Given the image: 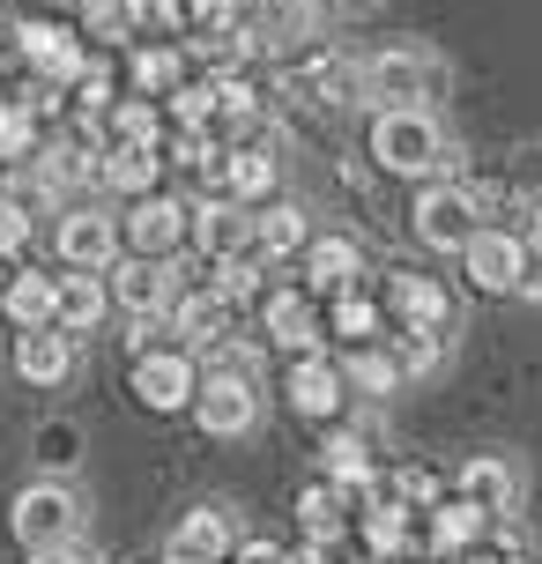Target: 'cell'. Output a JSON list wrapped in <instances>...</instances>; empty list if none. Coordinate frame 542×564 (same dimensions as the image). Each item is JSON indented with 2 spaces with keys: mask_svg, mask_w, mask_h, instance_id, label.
Returning a JSON list of instances; mask_svg holds the SVG:
<instances>
[{
  "mask_svg": "<svg viewBox=\"0 0 542 564\" xmlns=\"http://www.w3.org/2000/svg\"><path fill=\"white\" fill-rule=\"evenodd\" d=\"M246 30H253L268 53H283L297 37H313V0H253L246 8Z\"/></svg>",
  "mask_w": 542,
  "mask_h": 564,
  "instance_id": "cell-27",
  "label": "cell"
},
{
  "mask_svg": "<svg viewBox=\"0 0 542 564\" xmlns=\"http://www.w3.org/2000/svg\"><path fill=\"white\" fill-rule=\"evenodd\" d=\"M156 171H164V156H156V149H134V141H105V149H97V178H105V186H112V194H149V186H156Z\"/></svg>",
  "mask_w": 542,
  "mask_h": 564,
  "instance_id": "cell-26",
  "label": "cell"
},
{
  "mask_svg": "<svg viewBox=\"0 0 542 564\" xmlns=\"http://www.w3.org/2000/svg\"><path fill=\"white\" fill-rule=\"evenodd\" d=\"M186 246H194L208 268L230 260L238 246H253V208H246L238 194H200L194 208H186Z\"/></svg>",
  "mask_w": 542,
  "mask_h": 564,
  "instance_id": "cell-8",
  "label": "cell"
},
{
  "mask_svg": "<svg viewBox=\"0 0 542 564\" xmlns=\"http://www.w3.org/2000/svg\"><path fill=\"white\" fill-rule=\"evenodd\" d=\"M343 379H349V394H365V401H387V394L409 387V371H401V357L387 349V335L357 341V349H349V365H343Z\"/></svg>",
  "mask_w": 542,
  "mask_h": 564,
  "instance_id": "cell-24",
  "label": "cell"
},
{
  "mask_svg": "<svg viewBox=\"0 0 542 564\" xmlns=\"http://www.w3.org/2000/svg\"><path fill=\"white\" fill-rule=\"evenodd\" d=\"M305 238H313V230H305V208H290V200H260V208H253V253L268 260V268L297 260Z\"/></svg>",
  "mask_w": 542,
  "mask_h": 564,
  "instance_id": "cell-23",
  "label": "cell"
},
{
  "mask_svg": "<svg viewBox=\"0 0 542 564\" xmlns=\"http://www.w3.org/2000/svg\"><path fill=\"white\" fill-rule=\"evenodd\" d=\"M127 387H134V401H142L149 416H178V409H194V387H200V365H194V349H142L134 357V371H127Z\"/></svg>",
  "mask_w": 542,
  "mask_h": 564,
  "instance_id": "cell-5",
  "label": "cell"
},
{
  "mask_svg": "<svg viewBox=\"0 0 542 564\" xmlns=\"http://www.w3.org/2000/svg\"><path fill=\"white\" fill-rule=\"evenodd\" d=\"M127 83H134V97H172V89L186 83V59H178L172 45H149V53H134Z\"/></svg>",
  "mask_w": 542,
  "mask_h": 564,
  "instance_id": "cell-31",
  "label": "cell"
},
{
  "mask_svg": "<svg viewBox=\"0 0 542 564\" xmlns=\"http://www.w3.org/2000/svg\"><path fill=\"white\" fill-rule=\"evenodd\" d=\"M37 127H45V119L30 112L23 97H15V105H8V97H0V156H8V164H23V156H37Z\"/></svg>",
  "mask_w": 542,
  "mask_h": 564,
  "instance_id": "cell-33",
  "label": "cell"
},
{
  "mask_svg": "<svg viewBox=\"0 0 542 564\" xmlns=\"http://www.w3.org/2000/svg\"><path fill=\"white\" fill-rule=\"evenodd\" d=\"M513 297H528V305H535V312H542V253H535V260H528V275H520V290H513Z\"/></svg>",
  "mask_w": 542,
  "mask_h": 564,
  "instance_id": "cell-47",
  "label": "cell"
},
{
  "mask_svg": "<svg viewBox=\"0 0 542 564\" xmlns=\"http://www.w3.org/2000/svg\"><path fill=\"white\" fill-rule=\"evenodd\" d=\"M484 528H490L484 506H468V498H438V506H431L424 542L438 550V557H460V550H476V542H484Z\"/></svg>",
  "mask_w": 542,
  "mask_h": 564,
  "instance_id": "cell-25",
  "label": "cell"
},
{
  "mask_svg": "<svg viewBox=\"0 0 542 564\" xmlns=\"http://www.w3.org/2000/svg\"><path fill=\"white\" fill-rule=\"evenodd\" d=\"M186 23V0H127V30H142V37H172Z\"/></svg>",
  "mask_w": 542,
  "mask_h": 564,
  "instance_id": "cell-38",
  "label": "cell"
},
{
  "mask_svg": "<svg viewBox=\"0 0 542 564\" xmlns=\"http://www.w3.org/2000/svg\"><path fill=\"white\" fill-rule=\"evenodd\" d=\"M172 119H178V127H216V75L178 83L172 89Z\"/></svg>",
  "mask_w": 542,
  "mask_h": 564,
  "instance_id": "cell-36",
  "label": "cell"
},
{
  "mask_svg": "<svg viewBox=\"0 0 542 564\" xmlns=\"http://www.w3.org/2000/svg\"><path fill=\"white\" fill-rule=\"evenodd\" d=\"M401 357V371L416 379V371H438V357H446V327H394V341H387Z\"/></svg>",
  "mask_w": 542,
  "mask_h": 564,
  "instance_id": "cell-34",
  "label": "cell"
},
{
  "mask_svg": "<svg viewBox=\"0 0 542 564\" xmlns=\"http://www.w3.org/2000/svg\"><path fill=\"white\" fill-rule=\"evenodd\" d=\"M15 371H23V387H67L75 379V335L67 327H23L15 335Z\"/></svg>",
  "mask_w": 542,
  "mask_h": 564,
  "instance_id": "cell-17",
  "label": "cell"
},
{
  "mask_svg": "<svg viewBox=\"0 0 542 564\" xmlns=\"http://www.w3.org/2000/svg\"><path fill=\"white\" fill-rule=\"evenodd\" d=\"M528 238L520 230H498V224H484L468 246H460V275H468V290L476 297H513L520 290V275H528Z\"/></svg>",
  "mask_w": 542,
  "mask_h": 564,
  "instance_id": "cell-6",
  "label": "cell"
},
{
  "mask_svg": "<svg viewBox=\"0 0 542 564\" xmlns=\"http://www.w3.org/2000/svg\"><path fill=\"white\" fill-rule=\"evenodd\" d=\"M112 141L164 149V119H156V105H149V97H127V105H112Z\"/></svg>",
  "mask_w": 542,
  "mask_h": 564,
  "instance_id": "cell-35",
  "label": "cell"
},
{
  "mask_svg": "<svg viewBox=\"0 0 542 564\" xmlns=\"http://www.w3.org/2000/svg\"><path fill=\"white\" fill-rule=\"evenodd\" d=\"M484 230V208H476V186L468 178H424L416 200H409V238L424 246V253H460L468 238Z\"/></svg>",
  "mask_w": 542,
  "mask_h": 564,
  "instance_id": "cell-2",
  "label": "cell"
},
{
  "mask_svg": "<svg viewBox=\"0 0 542 564\" xmlns=\"http://www.w3.org/2000/svg\"><path fill=\"white\" fill-rule=\"evenodd\" d=\"M230 564H283V542H238V550H230Z\"/></svg>",
  "mask_w": 542,
  "mask_h": 564,
  "instance_id": "cell-45",
  "label": "cell"
},
{
  "mask_svg": "<svg viewBox=\"0 0 542 564\" xmlns=\"http://www.w3.org/2000/svg\"><path fill=\"white\" fill-rule=\"evenodd\" d=\"M230 550H238L230 512L224 506H194V512H178L172 550H164V557H178V564H230Z\"/></svg>",
  "mask_w": 542,
  "mask_h": 564,
  "instance_id": "cell-16",
  "label": "cell"
},
{
  "mask_svg": "<svg viewBox=\"0 0 542 564\" xmlns=\"http://www.w3.org/2000/svg\"><path fill=\"white\" fill-rule=\"evenodd\" d=\"M112 105H119V97H112V75H105V67H83V75H75V112H83V119H105Z\"/></svg>",
  "mask_w": 542,
  "mask_h": 564,
  "instance_id": "cell-42",
  "label": "cell"
},
{
  "mask_svg": "<svg viewBox=\"0 0 542 564\" xmlns=\"http://www.w3.org/2000/svg\"><path fill=\"white\" fill-rule=\"evenodd\" d=\"M194 423L208 431V438H246L260 423V387H253V371H200V387H194Z\"/></svg>",
  "mask_w": 542,
  "mask_h": 564,
  "instance_id": "cell-7",
  "label": "cell"
},
{
  "mask_svg": "<svg viewBox=\"0 0 542 564\" xmlns=\"http://www.w3.org/2000/svg\"><path fill=\"white\" fill-rule=\"evenodd\" d=\"M460 564H513V557H490V550H460Z\"/></svg>",
  "mask_w": 542,
  "mask_h": 564,
  "instance_id": "cell-50",
  "label": "cell"
},
{
  "mask_svg": "<svg viewBox=\"0 0 542 564\" xmlns=\"http://www.w3.org/2000/svg\"><path fill=\"white\" fill-rule=\"evenodd\" d=\"M327 8H335V15H371L379 0H327Z\"/></svg>",
  "mask_w": 542,
  "mask_h": 564,
  "instance_id": "cell-49",
  "label": "cell"
},
{
  "mask_svg": "<svg viewBox=\"0 0 542 564\" xmlns=\"http://www.w3.org/2000/svg\"><path fill=\"white\" fill-rule=\"evenodd\" d=\"M119 238H127V253H156V260H172L178 246H186V200L172 194H134L127 200V224H119Z\"/></svg>",
  "mask_w": 542,
  "mask_h": 564,
  "instance_id": "cell-11",
  "label": "cell"
},
{
  "mask_svg": "<svg viewBox=\"0 0 542 564\" xmlns=\"http://www.w3.org/2000/svg\"><path fill=\"white\" fill-rule=\"evenodd\" d=\"M216 290H224L230 305H253L260 290H268V260H260L253 246H238L230 260H216Z\"/></svg>",
  "mask_w": 542,
  "mask_h": 564,
  "instance_id": "cell-32",
  "label": "cell"
},
{
  "mask_svg": "<svg viewBox=\"0 0 542 564\" xmlns=\"http://www.w3.org/2000/svg\"><path fill=\"white\" fill-rule=\"evenodd\" d=\"M297 520H305V535H313V542H327V550H343L349 490H343V482H313V490H297Z\"/></svg>",
  "mask_w": 542,
  "mask_h": 564,
  "instance_id": "cell-29",
  "label": "cell"
},
{
  "mask_svg": "<svg viewBox=\"0 0 542 564\" xmlns=\"http://www.w3.org/2000/svg\"><path fill=\"white\" fill-rule=\"evenodd\" d=\"M371 164L424 186L438 171H454V141L431 119V105H379V119H371Z\"/></svg>",
  "mask_w": 542,
  "mask_h": 564,
  "instance_id": "cell-1",
  "label": "cell"
},
{
  "mask_svg": "<svg viewBox=\"0 0 542 564\" xmlns=\"http://www.w3.org/2000/svg\"><path fill=\"white\" fill-rule=\"evenodd\" d=\"M520 216H528V224H520V238H528V253H542V200H528Z\"/></svg>",
  "mask_w": 542,
  "mask_h": 564,
  "instance_id": "cell-48",
  "label": "cell"
},
{
  "mask_svg": "<svg viewBox=\"0 0 542 564\" xmlns=\"http://www.w3.org/2000/svg\"><path fill=\"white\" fill-rule=\"evenodd\" d=\"M506 194L528 208V200H542V149H513V164H506Z\"/></svg>",
  "mask_w": 542,
  "mask_h": 564,
  "instance_id": "cell-41",
  "label": "cell"
},
{
  "mask_svg": "<svg viewBox=\"0 0 542 564\" xmlns=\"http://www.w3.org/2000/svg\"><path fill=\"white\" fill-rule=\"evenodd\" d=\"M260 335L275 341V349H290V357H313L319 335H327L313 290H268V297H260Z\"/></svg>",
  "mask_w": 542,
  "mask_h": 564,
  "instance_id": "cell-12",
  "label": "cell"
},
{
  "mask_svg": "<svg viewBox=\"0 0 542 564\" xmlns=\"http://www.w3.org/2000/svg\"><path fill=\"white\" fill-rule=\"evenodd\" d=\"M30 564H89L83 542H59V550H30Z\"/></svg>",
  "mask_w": 542,
  "mask_h": 564,
  "instance_id": "cell-46",
  "label": "cell"
},
{
  "mask_svg": "<svg viewBox=\"0 0 542 564\" xmlns=\"http://www.w3.org/2000/svg\"><path fill=\"white\" fill-rule=\"evenodd\" d=\"M446 89V67L416 45H387V53L365 59V97L371 105H438Z\"/></svg>",
  "mask_w": 542,
  "mask_h": 564,
  "instance_id": "cell-4",
  "label": "cell"
},
{
  "mask_svg": "<svg viewBox=\"0 0 542 564\" xmlns=\"http://www.w3.org/2000/svg\"><path fill=\"white\" fill-rule=\"evenodd\" d=\"M297 268H305V290H349V282L365 275V246L349 238V230H313L305 246H297Z\"/></svg>",
  "mask_w": 542,
  "mask_h": 564,
  "instance_id": "cell-15",
  "label": "cell"
},
{
  "mask_svg": "<svg viewBox=\"0 0 542 564\" xmlns=\"http://www.w3.org/2000/svg\"><path fill=\"white\" fill-rule=\"evenodd\" d=\"M75 460H83V431H75V423H45V431H37V468L59 476V468H75Z\"/></svg>",
  "mask_w": 542,
  "mask_h": 564,
  "instance_id": "cell-37",
  "label": "cell"
},
{
  "mask_svg": "<svg viewBox=\"0 0 542 564\" xmlns=\"http://www.w3.org/2000/svg\"><path fill=\"white\" fill-rule=\"evenodd\" d=\"M83 30L89 37H119L127 30V0H83Z\"/></svg>",
  "mask_w": 542,
  "mask_h": 564,
  "instance_id": "cell-43",
  "label": "cell"
},
{
  "mask_svg": "<svg viewBox=\"0 0 542 564\" xmlns=\"http://www.w3.org/2000/svg\"><path fill=\"white\" fill-rule=\"evenodd\" d=\"M15 53L37 67V83H75V75L89 67L83 45H75L59 23H23V30H15Z\"/></svg>",
  "mask_w": 542,
  "mask_h": 564,
  "instance_id": "cell-19",
  "label": "cell"
},
{
  "mask_svg": "<svg viewBox=\"0 0 542 564\" xmlns=\"http://www.w3.org/2000/svg\"><path fill=\"white\" fill-rule=\"evenodd\" d=\"M349 564H387V557H379V550H365V557H349Z\"/></svg>",
  "mask_w": 542,
  "mask_h": 564,
  "instance_id": "cell-51",
  "label": "cell"
},
{
  "mask_svg": "<svg viewBox=\"0 0 542 564\" xmlns=\"http://www.w3.org/2000/svg\"><path fill=\"white\" fill-rule=\"evenodd\" d=\"M105 312H112V290H105V268H67L59 275V327L67 335H97L105 327Z\"/></svg>",
  "mask_w": 542,
  "mask_h": 564,
  "instance_id": "cell-21",
  "label": "cell"
},
{
  "mask_svg": "<svg viewBox=\"0 0 542 564\" xmlns=\"http://www.w3.org/2000/svg\"><path fill=\"white\" fill-rule=\"evenodd\" d=\"M283 401H290V416H305V423H343V409H349V379H343V365H327V357H297L290 365V379H283Z\"/></svg>",
  "mask_w": 542,
  "mask_h": 564,
  "instance_id": "cell-10",
  "label": "cell"
},
{
  "mask_svg": "<svg viewBox=\"0 0 542 564\" xmlns=\"http://www.w3.org/2000/svg\"><path fill=\"white\" fill-rule=\"evenodd\" d=\"M23 238H30V216H23V208H15L8 194H0V260L23 253Z\"/></svg>",
  "mask_w": 542,
  "mask_h": 564,
  "instance_id": "cell-44",
  "label": "cell"
},
{
  "mask_svg": "<svg viewBox=\"0 0 542 564\" xmlns=\"http://www.w3.org/2000/svg\"><path fill=\"white\" fill-rule=\"evenodd\" d=\"M327 482H343L349 498L379 482V468H371V446H365V438H357V431H343V423L327 431Z\"/></svg>",
  "mask_w": 542,
  "mask_h": 564,
  "instance_id": "cell-30",
  "label": "cell"
},
{
  "mask_svg": "<svg viewBox=\"0 0 542 564\" xmlns=\"http://www.w3.org/2000/svg\"><path fill=\"white\" fill-rule=\"evenodd\" d=\"M59 312V275H37V268H23V275H8V290H0V319L23 335V327H53Z\"/></svg>",
  "mask_w": 542,
  "mask_h": 564,
  "instance_id": "cell-22",
  "label": "cell"
},
{
  "mask_svg": "<svg viewBox=\"0 0 542 564\" xmlns=\"http://www.w3.org/2000/svg\"><path fill=\"white\" fill-rule=\"evenodd\" d=\"M246 8H253V0H186V15H194L200 37H230V30H246Z\"/></svg>",
  "mask_w": 542,
  "mask_h": 564,
  "instance_id": "cell-39",
  "label": "cell"
},
{
  "mask_svg": "<svg viewBox=\"0 0 542 564\" xmlns=\"http://www.w3.org/2000/svg\"><path fill=\"white\" fill-rule=\"evenodd\" d=\"M164 564H178V557H164Z\"/></svg>",
  "mask_w": 542,
  "mask_h": 564,
  "instance_id": "cell-53",
  "label": "cell"
},
{
  "mask_svg": "<svg viewBox=\"0 0 542 564\" xmlns=\"http://www.w3.org/2000/svg\"><path fill=\"white\" fill-rule=\"evenodd\" d=\"M230 297L224 290H216V282H194V290H172V312H164V319H172V335H178V349H208V341H224L230 335Z\"/></svg>",
  "mask_w": 542,
  "mask_h": 564,
  "instance_id": "cell-14",
  "label": "cell"
},
{
  "mask_svg": "<svg viewBox=\"0 0 542 564\" xmlns=\"http://www.w3.org/2000/svg\"><path fill=\"white\" fill-rule=\"evenodd\" d=\"M0 357H8V319H0Z\"/></svg>",
  "mask_w": 542,
  "mask_h": 564,
  "instance_id": "cell-52",
  "label": "cell"
},
{
  "mask_svg": "<svg viewBox=\"0 0 542 564\" xmlns=\"http://www.w3.org/2000/svg\"><path fill=\"white\" fill-rule=\"evenodd\" d=\"M53 246H59L67 268H112L119 260V216H105V208H59Z\"/></svg>",
  "mask_w": 542,
  "mask_h": 564,
  "instance_id": "cell-13",
  "label": "cell"
},
{
  "mask_svg": "<svg viewBox=\"0 0 542 564\" xmlns=\"http://www.w3.org/2000/svg\"><path fill=\"white\" fill-rule=\"evenodd\" d=\"M8 535L23 542V550L83 542V498H75V482H59V476L23 482V490H15V506H8Z\"/></svg>",
  "mask_w": 542,
  "mask_h": 564,
  "instance_id": "cell-3",
  "label": "cell"
},
{
  "mask_svg": "<svg viewBox=\"0 0 542 564\" xmlns=\"http://www.w3.org/2000/svg\"><path fill=\"white\" fill-rule=\"evenodd\" d=\"M394 490H401V506H438V498H446V476H438V468H424V460H409V468H401L394 476Z\"/></svg>",
  "mask_w": 542,
  "mask_h": 564,
  "instance_id": "cell-40",
  "label": "cell"
},
{
  "mask_svg": "<svg viewBox=\"0 0 542 564\" xmlns=\"http://www.w3.org/2000/svg\"><path fill=\"white\" fill-rule=\"evenodd\" d=\"M327 335H343L349 349L357 341H379L387 335V305L365 297V282H349V290H335V305H327Z\"/></svg>",
  "mask_w": 542,
  "mask_h": 564,
  "instance_id": "cell-28",
  "label": "cell"
},
{
  "mask_svg": "<svg viewBox=\"0 0 542 564\" xmlns=\"http://www.w3.org/2000/svg\"><path fill=\"white\" fill-rule=\"evenodd\" d=\"M454 490L468 498V506H484L490 520H498V512H520V468L506 460V453H468Z\"/></svg>",
  "mask_w": 542,
  "mask_h": 564,
  "instance_id": "cell-18",
  "label": "cell"
},
{
  "mask_svg": "<svg viewBox=\"0 0 542 564\" xmlns=\"http://www.w3.org/2000/svg\"><path fill=\"white\" fill-rule=\"evenodd\" d=\"M387 319L394 327H454V297L431 275H387Z\"/></svg>",
  "mask_w": 542,
  "mask_h": 564,
  "instance_id": "cell-20",
  "label": "cell"
},
{
  "mask_svg": "<svg viewBox=\"0 0 542 564\" xmlns=\"http://www.w3.org/2000/svg\"><path fill=\"white\" fill-rule=\"evenodd\" d=\"M105 290H112V312H127V319H164V312H172V268H164V260L156 253H127V260H112V268H105Z\"/></svg>",
  "mask_w": 542,
  "mask_h": 564,
  "instance_id": "cell-9",
  "label": "cell"
}]
</instances>
